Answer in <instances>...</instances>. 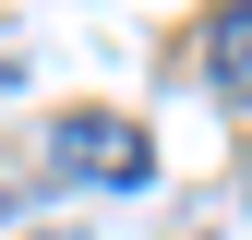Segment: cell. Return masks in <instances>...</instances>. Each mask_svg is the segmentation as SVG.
<instances>
[{
    "mask_svg": "<svg viewBox=\"0 0 252 240\" xmlns=\"http://www.w3.org/2000/svg\"><path fill=\"white\" fill-rule=\"evenodd\" d=\"M48 168L84 180V192H144V180H156V132H144V120H120V108H60Z\"/></svg>",
    "mask_w": 252,
    "mask_h": 240,
    "instance_id": "obj_1",
    "label": "cell"
},
{
    "mask_svg": "<svg viewBox=\"0 0 252 240\" xmlns=\"http://www.w3.org/2000/svg\"><path fill=\"white\" fill-rule=\"evenodd\" d=\"M204 72H216V96H240V108H252V0H228V12H216Z\"/></svg>",
    "mask_w": 252,
    "mask_h": 240,
    "instance_id": "obj_2",
    "label": "cell"
},
{
    "mask_svg": "<svg viewBox=\"0 0 252 240\" xmlns=\"http://www.w3.org/2000/svg\"><path fill=\"white\" fill-rule=\"evenodd\" d=\"M60 240H72V228H60Z\"/></svg>",
    "mask_w": 252,
    "mask_h": 240,
    "instance_id": "obj_3",
    "label": "cell"
}]
</instances>
